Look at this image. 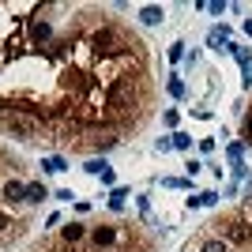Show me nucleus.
Masks as SVG:
<instances>
[{
    "mask_svg": "<svg viewBox=\"0 0 252 252\" xmlns=\"http://www.w3.org/2000/svg\"><path fill=\"white\" fill-rule=\"evenodd\" d=\"M151 75L143 38L98 4H0V117L113 132L109 94ZM121 139V136H117Z\"/></svg>",
    "mask_w": 252,
    "mask_h": 252,
    "instance_id": "obj_1",
    "label": "nucleus"
},
{
    "mask_svg": "<svg viewBox=\"0 0 252 252\" xmlns=\"http://www.w3.org/2000/svg\"><path fill=\"white\" fill-rule=\"evenodd\" d=\"M61 241H68V245H83L87 241V226L83 222H68L61 230Z\"/></svg>",
    "mask_w": 252,
    "mask_h": 252,
    "instance_id": "obj_2",
    "label": "nucleus"
},
{
    "mask_svg": "<svg viewBox=\"0 0 252 252\" xmlns=\"http://www.w3.org/2000/svg\"><path fill=\"white\" fill-rule=\"evenodd\" d=\"M45 200V185H27V203H42Z\"/></svg>",
    "mask_w": 252,
    "mask_h": 252,
    "instance_id": "obj_3",
    "label": "nucleus"
},
{
    "mask_svg": "<svg viewBox=\"0 0 252 252\" xmlns=\"http://www.w3.org/2000/svg\"><path fill=\"white\" fill-rule=\"evenodd\" d=\"M143 19H147V23H158V19H162V8H143Z\"/></svg>",
    "mask_w": 252,
    "mask_h": 252,
    "instance_id": "obj_4",
    "label": "nucleus"
},
{
    "mask_svg": "<svg viewBox=\"0 0 252 252\" xmlns=\"http://www.w3.org/2000/svg\"><path fill=\"white\" fill-rule=\"evenodd\" d=\"M169 94H177V98L185 94V87H181V79H169Z\"/></svg>",
    "mask_w": 252,
    "mask_h": 252,
    "instance_id": "obj_5",
    "label": "nucleus"
},
{
    "mask_svg": "<svg viewBox=\"0 0 252 252\" xmlns=\"http://www.w3.org/2000/svg\"><path fill=\"white\" fill-rule=\"evenodd\" d=\"M45 169H64V158H45Z\"/></svg>",
    "mask_w": 252,
    "mask_h": 252,
    "instance_id": "obj_6",
    "label": "nucleus"
},
{
    "mask_svg": "<svg viewBox=\"0 0 252 252\" xmlns=\"http://www.w3.org/2000/svg\"><path fill=\"white\" fill-rule=\"evenodd\" d=\"M245 207L252 211V200H245ZM233 252H252V241H249V245H241V249H233Z\"/></svg>",
    "mask_w": 252,
    "mask_h": 252,
    "instance_id": "obj_7",
    "label": "nucleus"
}]
</instances>
